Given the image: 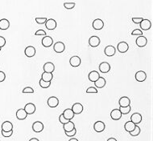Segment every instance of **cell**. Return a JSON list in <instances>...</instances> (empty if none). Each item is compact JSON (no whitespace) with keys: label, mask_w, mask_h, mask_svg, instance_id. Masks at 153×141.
<instances>
[{"label":"cell","mask_w":153,"mask_h":141,"mask_svg":"<svg viewBox=\"0 0 153 141\" xmlns=\"http://www.w3.org/2000/svg\"><path fill=\"white\" fill-rule=\"evenodd\" d=\"M44 72H48V73H53V71L55 70V66L54 64L51 63V62H48L44 65Z\"/></svg>","instance_id":"21"},{"label":"cell","mask_w":153,"mask_h":141,"mask_svg":"<svg viewBox=\"0 0 153 141\" xmlns=\"http://www.w3.org/2000/svg\"><path fill=\"white\" fill-rule=\"evenodd\" d=\"M48 105L52 108L56 107L59 105V99L56 96H51L48 99Z\"/></svg>","instance_id":"10"},{"label":"cell","mask_w":153,"mask_h":141,"mask_svg":"<svg viewBox=\"0 0 153 141\" xmlns=\"http://www.w3.org/2000/svg\"><path fill=\"white\" fill-rule=\"evenodd\" d=\"M106 81L105 80L103 77H99L98 78V80L97 81H95L94 82V85L96 87H98V88H102V87H104L106 86Z\"/></svg>","instance_id":"28"},{"label":"cell","mask_w":153,"mask_h":141,"mask_svg":"<svg viewBox=\"0 0 153 141\" xmlns=\"http://www.w3.org/2000/svg\"><path fill=\"white\" fill-rule=\"evenodd\" d=\"M24 111L26 112V113L28 115H32L35 113L36 112V106L34 103H27L25 107H24Z\"/></svg>","instance_id":"4"},{"label":"cell","mask_w":153,"mask_h":141,"mask_svg":"<svg viewBox=\"0 0 153 141\" xmlns=\"http://www.w3.org/2000/svg\"><path fill=\"white\" fill-rule=\"evenodd\" d=\"M41 43H42V45L44 47H51V46L53 44V38H52L51 36L45 35V36L42 38Z\"/></svg>","instance_id":"7"},{"label":"cell","mask_w":153,"mask_h":141,"mask_svg":"<svg viewBox=\"0 0 153 141\" xmlns=\"http://www.w3.org/2000/svg\"><path fill=\"white\" fill-rule=\"evenodd\" d=\"M105 128H106V125L104 122L102 121H97L94 125V129L97 132H102L105 130Z\"/></svg>","instance_id":"15"},{"label":"cell","mask_w":153,"mask_h":141,"mask_svg":"<svg viewBox=\"0 0 153 141\" xmlns=\"http://www.w3.org/2000/svg\"><path fill=\"white\" fill-rule=\"evenodd\" d=\"M1 50H2V48H1V47H0V51H1Z\"/></svg>","instance_id":"50"},{"label":"cell","mask_w":153,"mask_h":141,"mask_svg":"<svg viewBox=\"0 0 153 141\" xmlns=\"http://www.w3.org/2000/svg\"><path fill=\"white\" fill-rule=\"evenodd\" d=\"M131 35H143V32L140 29H135L131 32Z\"/></svg>","instance_id":"41"},{"label":"cell","mask_w":153,"mask_h":141,"mask_svg":"<svg viewBox=\"0 0 153 141\" xmlns=\"http://www.w3.org/2000/svg\"><path fill=\"white\" fill-rule=\"evenodd\" d=\"M65 135H67V136H69V137H72V136H73L76 135L77 133V130H76V128H74L73 130H72L70 131H65Z\"/></svg>","instance_id":"39"},{"label":"cell","mask_w":153,"mask_h":141,"mask_svg":"<svg viewBox=\"0 0 153 141\" xmlns=\"http://www.w3.org/2000/svg\"><path fill=\"white\" fill-rule=\"evenodd\" d=\"M105 54L108 56V57H111V56H114L115 53H116V49L114 47L111 46V45H108L105 47L104 50Z\"/></svg>","instance_id":"5"},{"label":"cell","mask_w":153,"mask_h":141,"mask_svg":"<svg viewBox=\"0 0 153 141\" xmlns=\"http://www.w3.org/2000/svg\"><path fill=\"white\" fill-rule=\"evenodd\" d=\"M59 121H60V123H61L62 124H66V123H68L69 120L66 119L64 117L63 114H61V115H60V117H59Z\"/></svg>","instance_id":"40"},{"label":"cell","mask_w":153,"mask_h":141,"mask_svg":"<svg viewBox=\"0 0 153 141\" xmlns=\"http://www.w3.org/2000/svg\"><path fill=\"white\" fill-rule=\"evenodd\" d=\"M22 93H23V94H25V93H34V89L31 87H27L23 88Z\"/></svg>","instance_id":"36"},{"label":"cell","mask_w":153,"mask_h":141,"mask_svg":"<svg viewBox=\"0 0 153 141\" xmlns=\"http://www.w3.org/2000/svg\"><path fill=\"white\" fill-rule=\"evenodd\" d=\"M35 20L38 24H44L47 21V18H36Z\"/></svg>","instance_id":"37"},{"label":"cell","mask_w":153,"mask_h":141,"mask_svg":"<svg viewBox=\"0 0 153 141\" xmlns=\"http://www.w3.org/2000/svg\"><path fill=\"white\" fill-rule=\"evenodd\" d=\"M13 130V124L10 121H5L2 124V131H10Z\"/></svg>","instance_id":"24"},{"label":"cell","mask_w":153,"mask_h":141,"mask_svg":"<svg viewBox=\"0 0 153 141\" xmlns=\"http://www.w3.org/2000/svg\"><path fill=\"white\" fill-rule=\"evenodd\" d=\"M0 141H1V140H0Z\"/></svg>","instance_id":"51"},{"label":"cell","mask_w":153,"mask_h":141,"mask_svg":"<svg viewBox=\"0 0 153 141\" xmlns=\"http://www.w3.org/2000/svg\"><path fill=\"white\" fill-rule=\"evenodd\" d=\"M98 90L97 88H95V87H90L87 88V90L85 91V92L87 93V94H90V93H98Z\"/></svg>","instance_id":"38"},{"label":"cell","mask_w":153,"mask_h":141,"mask_svg":"<svg viewBox=\"0 0 153 141\" xmlns=\"http://www.w3.org/2000/svg\"><path fill=\"white\" fill-rule=\"evenodd\" d=\"M135 80L138 82H143L147 79V74L143 70H139V71H137L136 73H135Z\"/></svg>","instance_id":"16"},{"label":"cell","mask_w":153,"mask_h":141,"mask_svg":"<svg viewBox=\"0 0 153 141\" xmlns=\"http://www.w3.org/2000/svg\"><path fill=\"white\" fill-rule=\"evenodd\" d=\"M5 79H6V75H5V73H4V71L0 70V83L4 82Z\"/></svg>","instance_id":"46"},{"label":"cell","mask_w":153,"mask_h":141,"mask_svg":"<svg viewBox=\"0 0 153 141\" xmlns=\"http://www.w3.org/2000/svg\"><path fill=\"white\" fill-rule=\"evenodd\" d=\"M72 111L74 113V115H79V114H81L82 112H83V105H82V103H75L73 105L72 107Z\"/></svg>","instance_id":"3"},{"label":"cell","mask_w":153,"mask_h":141,"mask_svg":"<svg viewBox=\"0 0 153 141\" xmlns=\"http://www.w3.org/2000/svg\"><path fill=\"white\" fill-rule=\"evenodd\" d=\"M99 77H100V75H99V73H98L97 70H92V71H90L88 75L89 80L91 81V82H94V83L98 80Z\"/></svg>","instance_id":"23"},{"label":"cell","mask_w":153,"mask_h":141,"mask_svg":"<svg viewBox=\"0 0 153 141\" xmlns=\"http://www.w3.org/2000/svg\"><path fill=\"white\" fill-rule=\"evenodd\" d=\"M69 64L71 65L72 67H78L81 65V58L79 56H73V57L70 58L69 59Z\"/></svg>","instance_id":"12"},{"label":"cell","mask_w":153,"mask_h":141,"mask_svg":"<svg viewBox=\"0 0 153 141\" xmlns=\"http://www.w3.org/2000/svg\"><path fill=\"white\" fill-rule=\"evenodd\" d=\"M62 114L64 115V117H65L66 119H68V120H71L74 117V113L72 111L71 108L65 109Z\"/></svg>","instance_id":"26"},{"label":"cell","mask_w":153,"mask_h":141,"mask_svg":"<svg viewBox=\"0 0 153 141\" xmlns=\"http://www.w3.org/2000/svg\"><path fill=\"white\" fill-rule=\"evenodd\" d=\"M122 113L119 111V109H114L111 112V117L114 120H118L122 118Z\"/></svg>","instance_id":"20"},{"label":"cell","mask_w":153,"mask_h":141,"mask_svg":"<svg viewBox=\"0 0 153 141\" xmlns=\"http://www.w3.org/2000/svg\"><path fill=\"white\" fill-rule=\"evenodd\" d=\"M75 6V3H64V7L65 9L71 10L73 9Z\"/></svg>","instance_id":"35"},{"label":"cell","mask_w":153,"mask_h":141,"mask_svg":"<svg viewBox=\"0 0 153 141\" xmlns=\"http://www.w3.org/2000/svg\"><path fill=\"white\" fill-rule=\"evenodd\" d=\"M118 103L120 107H127L130 105V99L127 96H123L118 100Z\"/></svg>","instance_id":"22"},{"label":"cell","mask_w":153,"mask_h":141,"mask_svg":"<svg viewBox=\"0 0 153 141\" xmlns=\"http://www.w3.org/2000/svg\"><path fill=\"white\" fill-rule=\"evenodd\" d=\"M119 111L122 113V115H127L131 110V107L130 105L127 106V107H119Z\"/></svg>","instance_id":"32"},{"label":"cell","mask_w":153,"mask_h":141,"mask_svg":"<svg viewBox=\"0 0 153 141\" xmlns=\"http://www.w3.org/2000/svg\"><path fill=\"white\" fill-rule=\"evenodd\" d=\"M135 126H136V125L133 122L128 121L124 124V129H125V131H127V132H130V131H132L134 129H135Z\"/></svg>","instance_id":"29"},{"label":"cell","mask_w":153,"mask_h":141,"mask_svg":"<svg viewBox=\"0 0 153 141\" xmlns=\"http://www.w3.org/2000/svg\"><path fill=\"white\" fill-rule=\"evenodd\" d=\"M50 85H51V82H45L41 79L39 80V86L41 87L42 88H48L50 87Z\"/></svg>","instance_id":"34"},{"label":"cell","mask_w":153,"mask_h":141,"mask_svg":"<svg viewBox=\"0 0 153 141\" xmlns=\"http://www.w3.org/2000/svg\"><path fill=\"white\" fill-rule=\"evenodd\" d=\"M117 49L120 53H126L129 50V45L126 42H120L117 45Z\"/></svg>","instance_id":"2"},{"label":"cell","mask_w":153,"mask_h":141,"mask_svg":"<svg viewBox=\"0 0 153 141\" xmlns=\"http://www.w3.org/2000/svg\"><path fill=\"white\" fill-rule=\"evenodd\" d=\"M130 121L133 122L135 125L139 124L142 122V115L140 113H134L130 116Z\"/></svg>","instance_id":"19"},{"label":"cell","mask_w":153,"mask_h":141,"mask_svg":"<svg viewBox=\"0 0 153 141\" xmlns=\"http://www.w3.org/2000/svg\"><path fill=\"white\" fill-rule=\"evenodd\" d=\"M92 26H93V28L94 30L99 31V30H102L104 27V22L100 19H94L93 23H92Z\"/></svg>","instance_id":"6"},{"label":"cell","mask_w":153,"mask_h":141,"mask_svg":"<svg viewBox=\"0 0 153 141\" xmlns=\"http://www.w3.org/2000/svg\"><path fill=\"white\" fill-rule=\"evenodd\" d=\"M136 45L140 47H145L147 43V39L146 37H144L143 35H140L138 38H136Z\"/></svg>","instance_id":"14"},{"label":"cell","mask_w":153,"mask_h":141,"mask_svg":"<svg viewBox=\"0 0 153 141\" xmlns=\"http://www.w3.org/2000/svg\"><path fill=\"white\" fill-rule=\"evenodd\" d=\"M99 70L102 73H108L111 70V65L107 62H102L99 65Z\"/></svg>","instance_id":"17"},{"label":"cell","mask_w":153,"mask_h":141,"mask_svg":"<svg viewBox=\"0 0 153 141\" xmlns=\"http://www.w3.org/2000/svg\"><path fill=\"white\" fill-rule=\"evenodd\" d=\"M6 45V39L3 36H0V47H4Z\"/></svg>","instance_id":"45"},{"label":"cell","mask_w":153,"mask_h":141,"mask_svg":"<svg viewBox=\"0 0 153 141\" xmlns=\"http://www.w3.org/2000/svg\"><path fill=\"white\" fill-rule=\"evenodd\" d=\"M47 35V33H46L44 30H38V31H36V32H35V35L36 36H38V35Z\"/></svg>","instance_id":"44"},{"label":"cell","mask_w":153,"mask_h":141,"mask_svg":"<svg viewBox=\"0 0 153 141\" xmlns=\"http://www.w3.org/2000/svg\"><path fill=\"white\" fill-rule=\"evenodd\" d=\"M32 130L35 132H41L44 130V124L42 122L40 121H36L33 123L32 124Z\"/></svg>","instance_id":"13"},{"label":"cell","mask_w":153,"mask_h":141,"mask_svg":"<svg viewBox=\"0 0 153 141\" xmlns=\"http://www.w3.org/2000/svg\"><path fill=\"white\" fill-rule=\"evenodd\" d=\"M10 27V22L7 19H0V30L6 31Z\"/></svg>","instance_id":"25"},{"label":"cell","mask_w":153,"mask_h":141,"mask_svg":"<svg viewBox=\"0 0 153 141\" xmlns=\"http://www.w3.org/2000/svg\"><path fill=\"white\" fill-rule=\"evenodd\" d=\"M106 141H118L115 138H109Z\"/></svg>","instance_id":"47"},{"label":"cell","mask_w":153,"mask_h":141,"mask_svg":"<svg viewBox=\"0 0 153 141\" xmlns=\"http://www.w3.org/2000/svg\"><path fill=\"white\" fill-rule=\"evenodd\" d=\"M89 44L92 47H98V45L100 44V38L96 35L91 36L89 39Z\"/></svg>","instance_id":"8"},{"label":"cell","mask_w":153,"mask_h":141,"mask_svg":"<svg viewBox=\"0 0 153 141\" xmlns=\"http://www.w3.org/2000/svg\"><path fill=\"white\" fill-rule=\"evenodd\" d=\"M27 116V114L26 113V112L24 111V109L21 108L19 109L16 112V118L19 119V120H23L25 119Z\"/></svg>","instance_id":"27"},{"label":"cell","mask_w":153,"mask_h":141,"mask_svg":"<svg viewBox=\"0 0 153 141\" xmlns=\"http://www.w3.org/2000/svg\"><path fill=\"white\" fill-rule=\"evenodd\" d=\"M53 79V75L52 73H48V72H44L41 75V80L45 81V82H51Z\"/></svg>","instance_id":"30"},{"label":"cell","mask_w":153,"mask_h":141,"mask_svg":"<svg viewBox=\"0 0 153 141\" xmlns=\"http://www.w3.org/2000/svg\"><path fill=\"white\" fill-rule=\"evenodd\" d=\"M143 19V18H132L131 19V20H132V22H134V23H135V24H140V22H142V20Z\"/></svg>","instance_id":"43"},{"label":"cell","mask_w":153,"mask_h":141,"mask_svg":"<svg viewBox=\"0 0 153 141\" xmlns=\"http://www.w3.org/2000/svg\"><path fill=\"white\" fill-rule=\"evenodd\" d=\"M63 125H64L63 128H64L65 131H72V130H73V129L75 128L74 124H73L71 120H69L68 123H66L65 124H63Z\"/></svg>","instance_id":"31"},{"label":"cell","mask_w":153,"mask_h":141,"mask_svg":"<svg viewBox=\"0 0 153 141\" xmlns=\"http://www.w3.org/2000/svg\"><path fill=\"white\" fill-rule=\"evenodd\" d=\"M24 54L27 58H32L36 54V48L32 46H28L24 50Z\"/></svg>","instance_id":"11"},{"label":"cell","mask_w":153,"mask_h":141,"mask_svg":"<svg viewBox=\"0 0 153 141\" xmlns=\"http://www.w3.org/2000/svg\"><path fill=\"white\" fill-rule=\"evenodd\" d=\"M129 133H130V135H132V136H137V135H139L140 133V128L139 126H137L136 125L133 131H130Z\"/></svg>","instance_id":"33"},{"label":"cell","mask_w":153,"mask_h":141,"mask_svg":"<svg viewBox=\"0 0 153 141\" xmlns=\"http://www.w3.org/2000/svg\"><path fill=\"white\" fill-rule=\"evenodd\" d=\"M29 141H39L37 138H32V139H30Z\"/></svg>","instance_id":"48"},{"label":"cell","mask_w":153,"mask_h":141,"mask_svg":"<svg viewBox=\"0 0 153 141\" xmlns=\"http://www.w3.org/2000/svg\"><path fill=\"white\" fill-rule=\"evenodd\" d=\"M53 50H54L56 53H58V54L64 52L65 50V43H62V42H56L53 46Z\"/></svg>","instance_id":"1"},{"label":"cell","mask_w":153,"mask_h":141,"mask_svg":"<svg viewBox=\"0 0 153 141\" xmlns=\"http://www.w3.org/2000/svg\"><path fill=\"white\" fill-rule=\"evenodd\" d=\"M140 27L143 31H148L152 28V22L149 19H143L140 23Z\"/></svg>","instance_id":"9"},{"label":"cell","mask_w":153,"mask_h":141,"mask_svg":"<svg viewBox=\"0 0 153 141\" xmlns=\"http://www.w3.org/2000/svg\"><path fill=\"white\" fill-rule=\"evenodd\" d=\"M45 27L46 28L50 31L54 30L56 27V22L55 19H47V21L45 22Z\"/></svg>","instance_id":"18"},{"label":"cell","mask_w":153,"mask_h":141,"mask_svg":"<svg viewBox=\"0 0 153 141\" xmlns=\"http://www.w3.org/2000/svg\"><path fill=\"white\" fill-rule=\"evenodd\" d=\"M12 134H13V130L10 131H2V135H3V136H4V137H10V136L12 135Z\"/></svg>","instance_id":"42"},{"label":"cell","mask_w":153,"mask_h":141,"mask_svg":"<svg viewBox=\"0 0 153 141\" xmlns=\"http://www.w3.org/2000/svg\"><path fill=\"white\" fill-rule=\"evenodd\" d=\"M68 141H79V140H78V139H76V138H71Z\"/></svg>","instance_id":"49"}]
</instances>
